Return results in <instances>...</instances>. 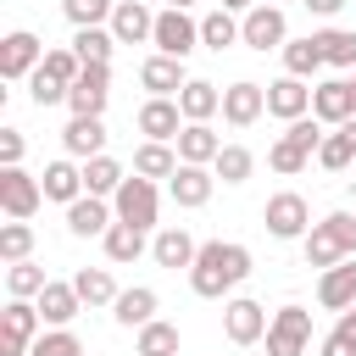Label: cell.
Segmentation results:
<instances>
[{
  "label": "cell",
  "instance_id": "603a6c76",
  "mask_svg": "<svg viewBox=\"0 0 356 356\" xmlns=\"http://www.w3.org/2000/svg\"><path fill=\"white\" fill-rule=\"evenodd\" d=\"M61 145H67V156H100L106 150V122L100 117H72L67 128H61Z\"/></svg>",
  "mask_w": 356,
  "mask_h": 356
},
{
  "label": "cell",
  "instance_id": "ac0fdd59",
  "mask_svg": "<svg viewBox=\"0 0 356 356\" xmlns=\"http://www.w3.org/2000/svg\"><path fill=\"white\" fill-rule=\"evenodd\" d=\"M117 222V206H106V195H78L72 206H67V228L78 234V239H89V234H106Z\"/></svg>",
  "mask_w": 356,
  "mask_h": 356
},
{
  "label": "cell",
  "instance_id": "9c48e42d",
  "mask_svg": "<svg viewBox=\"0 0 356 356\" xmlns=\"http://www.w3.org/2000/svg\"><path fill=\"white\" fill-rule=\"evenodd\" d=\"M150 44L161 50V56H189L195 44H200V22H189V11H178V6H167L161 17H156V33H150Z\"/></svg>",
  "mask_w": 356,
  "mask_h": 356
},
{
  "label": "cell",
  "instance_id": "9a60e30c",
  "mask_svg": "<svg viewBox=\"0 0 356 356\" xmlns=\"http://www.w3.org/2000/svg\"><path fill=\"white\" fill-rule=\"evenodd\" d=\"M312 117L317 122H350L356 117V95H350V78H328V83H317L312 89Z\"/></svg>",
  "mask_w": 356,
  "mask_h": 356
},
{
  "label": "cell",
  "instance_id": "484cf974",
  "mask_svg": "<svg viewBox=\"0 0 356 356\" xmlns=\"http://www.w3.org/2000/svg\"><path fill=\"white\" fill-rule=\"evenodd\" d=\"M111 317H117L122 328H145V323L156 317V289H145V284L122 289V295L111 300Z\"/></svg>",
  "mask_w": 356,
  "mask_h": 356
},
{
  "label": "cell",
  "instance_id": "836d02e7",
  "mask_svg": "<svg viewBox=\"0 0 356 356\" xmlns=\"http://www.w3.org/2000/svg\"><path fill=\"white\" fill-rule=\"evenodd\" d=\"M200 44H206V50H228V44H239V22H234L228 6H217L211 17H200Z\"/></svg>",
  "mask_w": 356,
  "mask_h": 356
},
{
  "label": "cell",
  "instance_id": "f546056e",
  "mask_svg": "<svg viewBox=\"0 0 356 356\" xmlns=\"http://www.w3.org/2000/svg\"><path fill=\"white\" fill-rule=\"evenodd\" d=\"M122 178H128V172H122L106 150L83 161V195H117V189H122Z\"/></svg>",
  "mask_w": 356,
  "mask_h": 356
},
{
  "label": "cell",
  "instance_id": "44dd1931",
  "mask_svg": "<svg viewBox=\"0 0 356 356\" xmlns=\"http://www.w3.org/2000/svg\"><path fill=\"white\" fill-rule=\"evenodd\" d=\"M33 306H39V317H44L50 328H67V323L78 317V306H83V295H78L72 284H56V278H50V284L39 289V300H33Z\"/></svg>",
  "mask_w": 356,
  "mask_h": 356
},
{
  "label": "cell",
  "instance_id": "ffe728a7",
  "mask_svg": "<svg viewBox=\"0 0 356 356\" xmlns=\"http://www.w3.org/2000/svg\"><path fill=\"white\" fill-rule=\"evenodd\" d=\"M111 33H117V44H145V39L156 33L150 6H145V0H117V11H111Z\"/></svg>",
  "mask_w": 356,
  "mask_h": 356
},
{
  "label": "cell",
  "instance_id": "8992f818",
  "mask_svg": "<svg viewBox=\"0 0 356 356\" xmlns=\"http://www.w3.org/2000/svg\"><path fill=\"white\" fill-rule=\"evenodd\" d=\"M106 95H111V61H89L67 89V106H72V117H100Z\"/></svg>",
  "mask_w": 356,
  "mask_h": 356
},
{
  "label": "cell",
  "instance_id": "e0dca14e",
  "mask_svg": "<svg viewBox=\"0 0 356 356\" xmlns=\"http://www.w3.org/2000/svg\"><path fill=\"white\" fill-rule=\"evenodd\" d=\"M267 111H273V117H284V122L306 117V111H312V89H306V78L284 72L278 83H267Z\"/></svg>",
  "mask_w": 356,
  "mask_h": 356
},
{
  "label": "cell",
  "instance_id": "4fadbf2b",
  "mask_svg": "<svg viewBox=\"0 0 356 356\" xmlns=\"http://www.w3.org/2000/svg\"><path fill=\"white\" fill-rule=\"evenodd\" d=\"M261 111H267V89H261V83L239 78V83L222 89V122H228V128H250Z\"/></svg>",
  "mask_w": 356,
  "mask_h": 356
},
{
  "label": "cell",
  "instance_id": "ab89813d",
  "mask_svg": "<svg viewBox=\"0 0 356 356\" xmlns=\"http://www.w3.org/2000/svg\"><path fill=\"white\" fill-rule=\"evenodd\" d=\"M250 167H256V156H250L245 145H222V150H217V161H211V172H217L222 184H245V178H250Z\"/></svg>",
  "mask_w": 356,
  "mask_h": 356
},
{
  "label": "cell",
  "instance_id": "3957f363",
  "mask_svg": "<svg viewBox=\"0 0 356 356\" xmlns=\"http://www.w3.org/2000/svg\"><path fill=\"white\" fill-rule=\"evenodd\" d=\"M111 206H117V222H134V228H156V211H161V195H156V178H145V172H134V178H122V189L111 195Z\"/></svg>",
  "mask_w": 356,
  "mask_h": 356
},
{
  "label": "cell",
  "instance_id": "db71d44e",
  "mask_svg": "<svg viewBox=\"0 0 356 356\" xmlns=\"http://www.w3.org/2000/svg\"><path fill=\"white\" fill-rule=\"evenodd\" d=\"M167 6H178V11H189V6H195V0H167Z\"/></svg>",
  "mask_w": 356,
  "mask_h": 356
},
{
  "label": "cell",
  "instance_id": "f6af8a7d",
  "mask_svg": "<svg viewBox=\"0 0 356 356\" xmlns=\"http://www.w3.org/2000/svg\"><path fill=\"white\" fill-rule=\"evenodd\" d=\"M28 95H33V106L44 111V106H61V100H67V83H56L44 67H33V72H28Z\"/></svg>",
  "mask_w": 356,
  "mask_h": 356
},
{
  "label": "cell",
  "instance_id": "5bb4252c",
  "mask_svg": "<svg viewBox=\"0 0 356 356\" xmlns=\"http://www.w3.org/2000/svg\"><path fill=\"white\" fill-rule=\"evenodd\" d=\"M267 312H261V300H250V295H239V300H228L222 306V328H228V339L234 345H256L261 334H267Z\"/></svg>",
  "mask_w": 356,
  "mask_h": 356
},
{
  "label": "cell",
  "instance_id": "f907efd6",
  "mask_svg": "<svg viewBox=\"0 0 356 356\" xmlns=\"http://www.w3.org/2000/svg\"><path fill=\"white\" fill-rule=\"evenodd\" d=\"M306 6H312V11H317V17H334V11H339V6H345V0H306Z\"/></svg>",
  "mask_w": 356,
  "mask_h": 356
},
{
  "label": "cell",
  "instance_id": "4dcf8cb0",
  "mask_svg": "<svg viewBox=\"0 0 356 356\" xmlns=\"http://www.w3.org/2000/svg\"><path fill=\"white\" fill-rule=\"evenodd\" d=\"M317 67H328V61H323V44H317V33H306V39H289V44H284V72H295V78H312Z\"/></svg>",
  "mask_w": 356,
  "mask_h": 356
},
{
  "label": "cell",
  "instance_id": "f35d334b",
  "mask_svg": "<svg viewBox=\"0 0 356 356\" xmlns=\"http://www.w3.org/2000/svg\"><path fill=\"white\" fill-rule=\"evenodd\" d=\"M306 161H312V150H306V145H295L289 134H278V139H273V150H267V167H273V172H284V178H295Z\"/></svg>",
  "mask_w": 356,
  "mask_h": 356
},
{
  "label": "cell",
  "instance_id": "60d3db41",
  "mask_svg": "<svg viewBox=\"0 0 356 356\" xmlns=\"http://www.w3.org/2000/svg\"><path fill=\"white\" fill-rule=\"evenodd\" d=\"M139 356H178V328L161 323V317H150L139 328Z\"/></svg>",
  "mask_w": 356,
  "mask_h": 356
},
{
  "label": "cell",
  "instance_id": "c3c4849f",
  "mask_svg": "<svg viewBox=\"0 0 356 356\" xmlns=\"http://www.w3.org/2000/svg\"><path fill=\"white\" fill-rule=\"evenodd\" d=\"M22 150H28V139L17 128H0V167H22Z\"/></svg>",
  "mask_w": 356,
  "mask_h": 356
},
{
  "label": "cell",
  "instance_id": "b9f144b4",
  "mask_svg": "<svg viewBox=\"0 0 356 356\" xmlns=\"http://www.w3.org/2000/svg\"><path fill=\"white\" fill-rule=\"evenodd\" d=\"M28 256H33V228L22 217H11L0 228V261H28Z\"/></svg>",
  "mask_w": 356,
  "mask_h": 356
},
{
  "label": "cell",
  "instance_id": "681fc988",
  "mask_svg": "<svg viewBox=\"0 0 356 356\" xmlns=\"http://www.w3.org/2000/svg\"><path fill=\"white\" fill-rule=\"evenodd\" d=\"M323 356H356V334H350V328H334V334L323 339Z\"/></svg>",
  "mask_w": 356,
  "mask_h": 356
},
{
  "label": "cell",
  "instance_id": "7dc6e473",
  "mask_svg": "<svg viewBox=\"0 0 356 356\" xmlns=\"http://www.w3.org/2000/svg\"><path fill=\"white\" fill-rule=\"evenodd\" d=\"M284 134H289L295 145H306L312 156H317V145H323V128H317V117H295V122H289Z\"/></svg>",
  "mask_w": 356,
  "mask_h": 356
},
{
  "label": "cell",
  "instance_id": "74e56055",
  "mask_svg": "<svg viewBox=\"0 0 356 356\" xmlns=\"http://www.w3.org/2000/svg\"><path fill=\"white\" fill-rule=\"evenodd\" d=\"M328 67H356V28H323L317 33Z\"/></svg>",
  "mask_w": 356,
  "mask_h": 356
},
{
  "label": "cell",
  "instance_id": "d6a6232c",
  "mask_svg": "<svg viewBox=\"0 0 356 356\" xmlns=\"http://www.w3.org/2000/svg\"><path fill=\"white\" fill-rule=\"evenodd\" d=\"M100 245H106L111 261H139V250H145V228H134V222H111V228L100 234Z\"/></svg>",
  "mask_w": 356,
  "mask_h": 356
},
{
  "label": "cell",
  "instance_id": "9f6ffc18",
  "mask_svg": "<svg viewBox=\"0 0 356 356\" xmlns=\"http://www.w3.org/2000/svg\"><path fill=\"white\" fill-rule=\"evenodd\" d=\"M256 6H261V0H256Z\"/></svg>",
  "mask_w": 356,
  "mask_h": 356
},
{
  "label": "cell",
  "instance_id": "4316f807",
  "mask_svg": "<svg viewBox=\"0 0 356 356\" xmlns=\"http://www.w3.org/2000/svg\"><path fill=\"white\" fill-rule=\"evenodd\" d=\"M317 161H323L328 172H345V167L356 161V117H350V122H339L334 134H323V145H317Z\"/></svg>",
  "mask_w": 356,
  "mask_h": 356
},
{
  "label": "cell",
  "instance_id": "f5cc1de1",
  "mask_svg": "<svg viewBox=\"0 0 356 356\" xmlns=\"http://www.w3.org/2000/svg\"><path fill=\"white\" fill-rule=\"evenodd\" d=\"M222 6H228V11H250L256 0H222Z\"/></svg>",
  "mask_w": 356,
  "mask_h": 356
},
{
  "label": "cell",
  "instance_id": "d4e9b609",
  "mask_svg": "<svg viewBox=\"0 0 356 356\" xmlns=\"http://www.w3.org/2000/svg\"><path fill=\"white\" fill-rule=\"evenodd\" d=\"M178 106H184V117H189V122H206V117H217V111H222V89H217V83H206V78H189V83L178 89Z\"/></svg>",
  "mask_w": 356,
  "mask_h": 356
},
{
  "label": "cell",
  "instance_id": "f1b7e54d",
  "mask_svg": "<svg viewBox=\"0 0 356 356\" xmlns=\"http://www.w3.org/2000/svg\"><path fill=\"white\" fill-rule=\"evenodd\" d=\"M195 250H200V245H195L184 228H161V234H156V245H150L156 267H189V261H195Z\"/></svg>",
  "mask_w": 356,
  "mask_h": 356
},
{
  "label": "cell",
  "instance_id": "1f68e13d",
  "mask_svg": "<svg viewBox=\"0 0 356 356\" xmlns=\"http://www.w3.org/2000/svg\"><path fill=\"white\" fill-rule=\"evenodd\" d=\"M134 172H145V178H172V172H178V156L167 150V139H145V145L134 150Z\"/></svg>",
  "mask_w": 356,
  "mask_h": 356
},
{
  "label": "cell",
  "instance_id": "7c38bea8",
  "mask_svg": "<svg viewBox=\"0 0 356 356\" xmlns=\"http://www.w3.org/2000/svg\"><path fill=\"white\" fill-rule=\"evenodd\" d=\"M184 106H178V95H150L145 106H139V134L145 139H178L184 134Z\"/></svg>",
  "mask_w": 356,
  "mask_h": 356
},
{
  "label": "cell",
  "instance_id": "11a10c76",
  "mask_svg": "<svg viewBox=\"0 0 356 356\" xmlns=\"http://www.w3.org/2000/svg\"><path fill=\"white\" fill-rule=\"evenodd\" d=\"M350 95H356V78H350Z\"/></svg>",
  "mask_w": 356,
  "mask_h": 356
},
{
  "label": "cell",
  "instance_id": "ee69618b",
  "mask_svg": "<svg viewBox=\"0 0 356 356\" xmlns=\"http://www.w3.org/2000/svg\"><path fill=\"white\" fill-rule=\"evenodd\" d=\"M28 356H83V345H78V334L72 328H50V334H39L33 339V350Z\"/></svg>",
  "mask_w": 356,
  "mask_h": 356
},
{
  "label": "cell",
  "instance_id": "30bf717a",
  "mask_svg": "<svg viewBox=\"0 0 356 356\" xmlns=\"http://www.w3.org/2000/svg\"><path fill=\"white\" fill-rule=\"evenodd\" d=\"M261 222H267V234H273V239H300V234H312V228H306V222H312V211H306V200H300L295 189L273 195V200L261 206Z\"/></svg>",
  "mask_w": 356,
  "mask_h": 356
},
{
  "label": "cell",
  "instance_id": "7402d4cb",
  "mask_svg": "<svg viewBox=\"0 0 356 356\" xmlns=\"http://www.w3.org/2000/svg\"><path fill=\"white\" fill-rule=\"evenodd\" d=\"M139 83H145L150 95H178L189 78H184V61H178V56H161V50H156V56L139 67Z\"/></svg>",
  "mask_w": 356,
  "mask_h": 356
},
{
  "label": "cell",
  "instance_id": "ba28073f",
  "mask_svg": "<svg viewBox=\"0 0 356 356\" xmlns=\"http://www.w3.org/2000/svg\"><path fill=\"white\" fill-rule=\"evenodd\" d=\"M39 200H44V184L33 178V172H22V167H0V211L6 217H33L39 211Z\"/></svg>",
  "mask_w": 356,
  "mask_h": 356
},
{
  "label": "cell",
  "instance_id": "d590c367",
  "mask_svg": "<svg viewBox=\"0 0 356 356\" xmlns=\"http://www.w3.org/2000/svg\"><path fill=\"white\" fill-rule=\"evenodd\" d=\"M72 289L83 295V306H111V300L122 295V289L111 284V273H106V267H83V273L72 278Z\"/></svg>",
  "mask_w": 356,
  "mask_h": 356
},
{
  "label": "cell",
  "instance_id": "52a82bcc",
  "mask_svg": "<svg viewBox=\"0 0 356 356\" xmlns=\"http://www.w3.org/2000/svg\"><path fill=\"white\" fill-rule=\"evenodd\" d=\"M39 306L33 300H11L6 317H0V356H28L33 339H39Z\"/></svg>",
  "mask_w": 356,
  "mask_h": 356
},
{
  "label": "cell",
  "instance_id": "816d5d0a",
  "mask_svg": "<svg viewBox=\"0 0 356 356\" xmlns=\"http://www.w3.org/2000/svg\"><path fill=\"white\" fill-rule=\"evenodd\" d=\"M339 328H350V334H356V300L345 306V317H339Z\"/></svg>",
  "mask_w": 356,
  "mask_h": 356
},
{
  "label": "cell",
  "instance_id": "2e32d148",
  "mask_svg": "<svg viewBox=\"0 0 356 356\" xmlns=\"http://www.w3.org/2000/svg\"><path fill=\"white\" fill-rule=\"evenodd\" d=\"M211 184H217V172H211V167L178 161V172L167 178V195H172L178 206H189V211H195V206H206V200H211Z\"/></svg>",
  "mask_w": 356,
  "mask_h": 356
},
{
  "label": "cell",
  "instance_id": "8fae6325",
  "mask_svg": "<svg viewBox=\"0 0 356 356\" xmlns=\"http://www.w3.org/2000/svg\"><path fill=\"white\" fill-rule=\"evenodd\" d=\"M39 61H44V44H39L28 28H17V33H6V39H0V78H6V83L28 78Z\"/></svg>",
  "mask_w": 356,
  "mask_h": 356
},
{
  "label": "cell",
  "instance_id": "bcb514c9",
  "mask_svg": "<svg viewBox=\"0 0 356 356\" xmlns=\"http://www.w3.org/2000/svg\"><path fill=\"white\" fill-rule=\"evenodd\" d=\"M39 67H44V72H50L56 83H67V89H72V78L83 72V61H78V50H44V61H39Z\"/></svg>",
  "mask_w": 356,
  "mask_h": 356
},
{
  "label": "cell",
  "instance_id": "e575fe53",
  "mask_svg": "<svg viewBox=\"0 0 356 356\" xmlns=\"http://www.w3.org/2000/svg\"><path fill=\"white\" fill-rule=\"evenodd\" d=\"M44 284H50L44 267H33V261H6V289H11V300H39Z\"/></svg>",
  "mask_w": 356,
  "mask_h": 356
},
{
  "label": "cell",
  "instance_id": "8d00e7d4",
  "mask_svg": "<svg viewBox=\"0 0 356 356\" xmlns=\"http://www.w3.org/2000/svg\"><path fill=\"white\" fill-rule=\"evenodd\" d=\"M72 50H78L83 67H89V61H111L117 33H111V28H78V33H72Z\"/></svg>",
  "mask_w": 356,
  "mask_h": 356
},
{
  "label": "cell",
  "instance_id": "7a4b0ae2",
  "mask_svg": "<svg viewBox=\"0 0 356 356\" xmlns=\"http://www.w3.org/2000/svg\"><path fill=\"white\" fill-rule=\"evenodd\" d=\"M345 256H356V217L350 211H328L306 234V267H334Z\"/></svg>",
  "mask_w": 356,
  "mask_h": 356
},
{
  "label": "cell",
  "instance_id": "83f0119b",
  "mask_svg": "<svg viewBox=\"0 0 356 356\" xmlns=\"http://www.w3.org/2000/svg\"><path fill=\"white\" fill-rule=\"evenodd\" d=\"M39 184H44V200H61V206H72V200L83 195V167H72V161H50Z\"/></svg>",
  "mask_w": 356,
  "mask_h": 356
},
{
  "label": "cell",
  "instance_id": "7bdbcfd3",
  "mask_svg": "<svg viewBox=\"0 0 356 356\" xmlns=\"http://www.w3.org/2000/svg\"><path fill=\"white\" fill-rule=\"evenodd\" d=\"M61 11H67V22H72V28H100L117 6H111V0H61Z\"/></svg>",
  "mask_w": 356,
  "mask_h": 356
},
{
  "label": "cell",
  "instance_id": "cb8c5ba5",
  "mask_svg": "<svg viewBox=\"0 0 356 356\" xmlns=\"http://www.w3.org/2000/svg\"><path fill=\"white\" fill-rule=\"evenodd\" d=\"M172 145H178V161H195V167H211L217 150H222V139H217L206 122H184V134H178Z\"/></svg>",
  "mask_w": 356,
  "mask_h": 356
},
{
  "label": "cell",
  "instance_id": "5b68a950",
  "mask_svg": "<svg viewBox=\"0 0 356 356\" xmlns=\"http://www.w3.org/2000/svg\"><path fill=\"white\" fill-rule=\"evenodd\" d=\"M239 44H250V50H284V44H289V22H284V11H278L273 0L250 6L245 22H239Z\"/></svg>",
  "mask_w": 356,
  "mask_h": 356
},
{
  "label": "cell",
  "instance_id": "277c9868",
  "mask_svg": "<svg viewBox=\"0 0 356 356\" xmlns=\"http://www.w3.org/2000/svg\"><path fill=\"white\" fill-rule=\"evenodd\" d=\"M306 345H312V312L306 306L273 312V323H267V356H306Z\"/></svg>",
  "mask_w": 356,
  "mask_h": 356
},
{
  "label": "cell",
  "instance_id": "d6986e66",
  "mask_svg": "<svg viewBox=\"0 0 356 356\" xmlns=\"http://www.w3.org/2000/svg\"><path fill=\"white\" fill-rule=\"evenodd\" d=\"M317 300H323L328 312H345V306L356 300V256L323 267V278H317Z\"/></svg>",
  "mask_w": 356,
  "mask_h": 356
},
{
  "label": "cell",
  "instance_id": "6da1fadb",
  "mask_svg": "<svg viewBox=\"0 0 356 356\" xmlns=\"http://www.w3.org/2000/svg\"><path fill=\"white\" fill-rule=\"evenodd\" d=\"M245 278H250V250L234 245V239H211V245H200L195 261H189V289L206 295V300H217L222 289H234V284H245Z\"/></svg>",
  "mask_w": 356,
  "mask_h": 356
}]
</instances>
